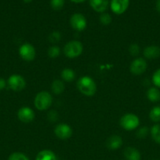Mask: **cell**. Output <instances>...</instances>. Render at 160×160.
Masks as SVG:
<instances>
[{"mask_svg":"<svg viewBox=\"0 0 160 160\" xmlns=\"http://www.w3.org/2000/svg\"><path fill=\"white\" fill-rule=\"evenodd\" d=\"M52 92L55 95H60L62 93L64 90V84L61 80H54L52 83L51 85Z\"/></svg>","mask_w":160,"mask_h":160,"instance_id":"obj_18","label":"cell"},{"mask_svg":"<svg viewBox=\"0 0 160 160\" xmlns=\"http://www.w3.org/2000/svg\"><path fill=\"white\" fill-rule=\"evenodd\" d=\"M48 120L51 122H55L58 119V114L56 111H50L48 113Z\"/></svg>","mask_w":160,"mask_h":160,"instance_id":"obj_30","label":"cell"},{"mask_svg":"<svg viewBox=\"0 0 160 160\" xmlns=\"http://www.w3.org/2000/svg\"><path fill=\"white\" fill-rule=\"evenodd\" d=\"M64 5V0H51L50 6L54 10H60Z\"/></svg>","mask_w":160,"mask_h":160,"instance_id":"obj_25","label":"cell"},{"mask_svg":"<svg viewBox=\"0 0 160 160\" xmlns=\"http://www.w3.org/2000/svg\"><path fill=\"white\" fill-rule=\"evenodd\" d=\"M130 5V0H111L110 3L111 11L117 15L125 12Z\"/></svg>","mask_w":160,"mask_h":160,"instance_id":"obj_10","label":"cell"},{"mask_svg":"<svg viewBox=\"0 0 160 160\" xmlns=\"http://www.w3.org/2000/svg\"><path fill=\"white\" fill-rule=\"evenodd\" d=\"M140 124L138 117L133 113H127L122 116L120 119V125L125 131L135 130Z\"/></svg>","mask_w":160,"mask_h":160,"instance_id":"obj_4","label":"cell"},{"mask_svg":"<svg viewBox=\"0 0 160 160\" xmlns=\"http://www.w3.org/2000/svg\"><path fill=\"white\" fill-rule=\"evenodd\" d=\"M108 0H89V5L93 10L98 12H104L108 6Z\"/></svg>","mask_w":160,"mask_h":160,"instance_id":"obj_13","label":"cell"},{"mask_svg":"<svg viewBox=\"0 0 160 160\" xmlns=\"http://www.w3.org/2000/svg\"><path fill=\"white\" fill-rule=\"evenodd\" d=\"M23 1L24 2H26V3H29V2H31L32 0H23Z\"/></svg>","mask_w":160,"mask_h":160,"instance_id":"obj_34","label":"cell"},{"mask_svg":"<svg viewBox=\"0 0 160 160\" xmlns=\"http://www.w3.org/2000/svg\"><path fill=\"white\" fill-rule=\"evenodd\" d=\"M147 98L152 102H157L160 101V91L158 88H150L147 92Z\"/></svg>","mask_w":160,"mask_h":160,"instance_id":"obj_17","label":"cell"},{"mask_svg":"<svg viewBox=\"0 0 160 160\" xmlns=\"http://www.w3.org/2000/svg\"><path fill=\"white\" fill-rule=\"evenodd\" d=\"M149 130L147 127H143V128H140L136 132V136L139 138H145L147 135L148 134Z\"/></svg>","mask_w":160,"mask_h":160,"instance_id":"obj_28","label":"cell"},{"mask_svg":"<svg viewBox=\"0 0 160 160\" xmlns=\"http://www.w3.org/2000/svg\"><path fill=\"white\" fill-rule=\"evenodd\" d=\"M72 2H73L75 3H81V2H83L84 1H86V0H71Z\"/></svg>","mask_w":160,"mask_h":160,"instance_id":"obj_33","label":"cell"},{"mask_svg":"<svg viewBox=\"0 0 160 160\" xmlns=\"http://www.w3.org/2000/svg\"><path fill=\"white\" fill-rule=\"evenodd\" d=\"M35 160H56V156L51 150L45 149L38 153Z\"/></svg>","mask_w":160,"mask_h":160,"instance_id":"obj_16","label":"cell"},{"mask_svg":"<svg viewBox=\"0 0 160 160\" xmlns=\"http://www.w3.org/2000/svg\"><path fill=\"white\" fill-rule=\"evenodd\" d=\"M61 78L67 82H72L75 78V73L70 68H65L61 71Z\"/></svg>","mask_w":160,"mask_h":160,"instance_id":"obj_19","label":"cell"},{"mask_svg":"<svg viewBox=\"0 0 160 160\" xmlns=\"http://www.w3.org/2000/svg\"><path fill=\"white\" fill-rule=\"evenodd\" d=\"M124 156L126 160H141V155L136 148L127 147L124 151Z\"/></svg>","mask_w":160,"mask_h":160,"instance_id":"obj_15","label":"cell"},{"mask_svg":"<svg viewBox=\"0 0 160 160\" xmlns=\"http://www.w3.org/2000/svg\"><path fill=\"white\" fill-rule=\"evenodd\" d=\"M151 136L155 143L160 145V124H155L150 130Z\"/></svg>","mask_w":160,"mask_h":160,"instance_id":"obj_20","label":"cell"},{"mask_svg":"<svg viewBox=\"0 0 160 160\" xmlns=\"http://www.w3.org/2000/svg\"><path fill=\"white\" fill-rule=\"evenodd\" d=\"M155 8H156V10L160 13V0H157L156 1V3H155Z\"/></svg>","mask_w":160,"mask_h":160,"instance_id":"obj_32","label":"cell"},{"mask_svg":"<svg viewBox=\"0 0 160 160\" xmlns=\"http://www.w3.org/2000/svg\"><path fill=\"white\" fill-rule=\"evenodd\" d=\"M149 118L155 123L160 122V106H155L151 109L149 112Z\"/></svg>","mask_w":160,"mask_h":160,"instance_id":"obj_21","label":"cell"},{"mask_svg":"<svg viewBox=\"0 0 160 160\" xmlns=\"http://www.w3.org/2000/svg\"><path fill=\"white\" fill-rule=\"evenodd\" d=\"M9 88L14 92H20L24 89L26 86V81L24 78L19 74H13L9 78L7 81Z\"/></svg>","mask_w":160,"mask_h":160,"instance_id":"obj_5","label":"cell"},{"mask_svg":"<svg viewBox=\"0 0 160 160\" xmlns=\"http://www.w3.org/2000/svg\"><path fill=\"white\" fill-rule=\"evenodd\" d=\"M70 23L74 30L78 31H83V30L86 29L87 21H86V17L83 14L75 13L71 17Z\"/></svg>","mask_w":160,"mask_h":160,"instance_id":"obj_7","label":"cell"},{"mask_svg":"<svg viewBox=\"0 0 160 160\" xmlns=\"http://www.w3.org/2000/svg\"><path fill=\"white\" fill-rule=\"evenodd\" d=\"M72 128L67 123H60L56 126L54 129V134L58 138L61 139V140H66L72 137Z\"/></svg>","mask_w":160,"mask_h":160,"instance_id":"obj_8","label":"cell"},{"mask_svg":"<svg viewBox=\"0 0 160 160\" xmlns=\"http://www.w3.org/2000/svg\"><path fill=\"white\" fill-rule=\"evenodd\" d=\"M111 17L108 12H102L100 16V21L103 25H109L111 23Z\"/></svg>","mask_w":160,"mask_h":160,"instance_id":"obj_23","label":"cell"},{"mask_svg":"<svg viewBox=\"0 0 160 160\" xmlns=\"http://www.w3.org/2000/svg\"><path fill=\"white\" fill-rule=\"evenodd\" d=\"M129 51H130V53L133 56H137L140 53V47L137 44H132L130 46V48H129Z\"/></svg>","mask_w":160,"mask_h":160,"instance_id":"obj_29","label":"cell"},{"mask_svg":"<svg viewBox=\"0 0 160 160\" xmlns=\"http://www.w3.org/2000/svg\"><path fill=\"white\" fill-rule=\"evenodd\" d=\"M77 88L83 95L86 96H93L97 92V84L93 78L83 76L77 82Z\"/></svg>","mask_w":160,"mask_h":160,"instance_id":"obj_1","label":"cell"},{"mask_svg":"<svg viewBox=\"0 0 160 160\" xmlns=\"http://www.w3.org/2000/svg\"><path fill=\"white\" fill-rule=\"evenodd\" d=\"M152 82L156 88H160V68L158 69L152 76Z\"/></svg>","mask_w":160,"mask_h":160,"instance_id":"obj_27","label":"cell"},{"mask_svg":"<svg viewBox=\"0 0 160 160\" xmlns=\"http://www.w3.org/2000/svg\"><path fill=\"white\" fill-rule=\"evenodd\" d=\"M61 39V34L59 31H53L49 36V40L52 43H56Z\"/></svg>","mask_w":160,"mask_h":160,"instance_id":"obj_26","label":"cell"},{"mask_svg":"<svg viewBox=\"0 0 160 160\" xmlns=\"http://www.w3.org/2000/svg\"><path fill=\"white\" fill-rule=\"evenodd\" d=\"M48 56L50 58H57L61 54V48L56 45H53L48 49Z\"/></svg>","mask_w":160,"mask_h":160,"instance_id":"obj_22","label":"cell"},{"mask_svg":"<svg viewBox=\"0 0 160 160\" xmlns=\"http://www.w3.org/2000/svg\"><path fill=\"white\" fill-rule=\"evenodd\" d=\"M107 147L110 150H116L122 145V139L119 135H112L107 140Z\"/></svg>","mask_w":160,"mask_h":160,"instance_id":"obj_14","label":"cell"},{"mask_svg":"<svg viewBox=\"0 0 160 160\" xmlns=\"http://www.w3.org/2000/svg\"><path fill=\"white\" fill-rule=\"evenodd\" d=\"M6 86V81L3 78H0V91L3 90Z\"/></svg>","mask_w":160,"mask_h":160,"instance_id":"obj_31","label":"cell"},{"mask_svg":"<svg viewBox=\"0 0 160 160\" xmlns=\"http://www.w3.org/2000/svg\"><path fill=\"white\" fill-rule=\"evenodd\" d=\"M35 112L28 106L21 107L17 112V117L21 122L25 123H30L35 119Z\"/></svg>","mask_w":160,"mask_h":160,"instance_id":"obj_11","label":"cell"},{"mask_svg":"<svg viewBox=\"0 0 160 160\" xmlns=\"http://www.w3.org/2000/svg\"><path fill=\"white\" fill-rule=\"evenodd\" d=\"M19 55L24 61L31 62L35 58L36 52L32 45L29 43H24L19 48Z\"/></svg>","mask_w":160,"mask_h":160,"instance_id":"obj_6","label":"cell"},{"mask_svg":"<svg viewBox=\"0 0 160 160\" xmlns=\"http://www.w3.org/2000/svg\"><path fill=\"white\" fill-rule=\"evenodd\" d=\"M53 102L52 95L48 92L42 91L36 95L34 100V105L38 110H46Z\"/></svg>","mask_w":160,"mask_h":160,"instance_id":"obj_2","label":"cell"},{"mask_svg":"<svg viewBox=\"0 0 160 160\" xmlns=\"http://www.w3.org/2000/svg\"><path fill=\"white\" fill-rule=\"evenodd\" d=\"M8 160H29L26 155L21 152H13L9 156Z\"/></svg>","mask_w":160,"mask_h":160,"instance_id":"obj_24","label":"cell"},{"mask_svg":"<svg viewBox=\"0 0 160 160\" xmlns=\"http://www.w3.org/2000/svg\"><path fill=\"white\" fill-rule=\"evenodd\" d=\"M83 51V46L78 41H71L67 42L64 48V53L67 58L75 59L78 57Z\"/></svg>","mask_w":160,"mask_h":160,"instance_id":"obj_3","label":"cell"},{"mask_svg":"<svg viewBox=\"0 0 160 160\" xmlns=\"http://www.w3.org/2000/svg\"><path fill=\"white\" fill-rule=\"evenodd\" d=\"M144 57L149 59H157L160 56V48L156 45H150L144 49Z\"/></svg>","mask_w":160,"mask_h":160,"instance_id":"obj_12","label":"cell"},{"mask_svg":"<svg viewBox=\"0 0 160 160\" xmlns=\"http://www.w3.org/2000/svg\"><path fill=\"white\" fill-rule=\"evenodd\" d=\"M147 64L143 58H137L131 62L130 67V72L134 75H141L147 70Z\"/></svg>","mask_w":160,"mask_h":160,"instance_id":"obj_9","label":"cell"}]
</instances>
